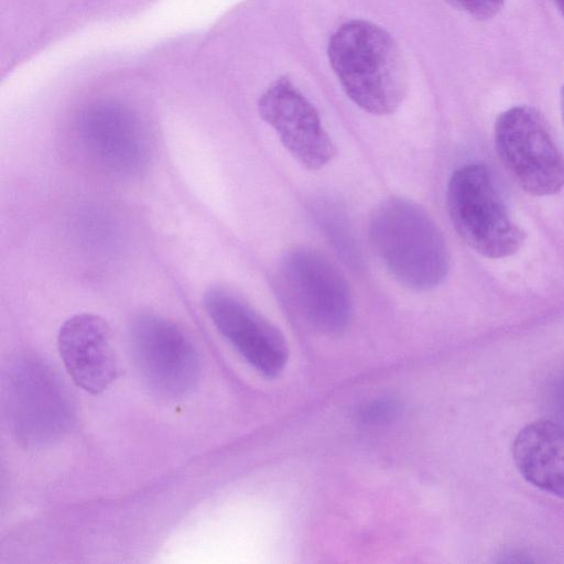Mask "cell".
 Instances as JSON below:
<instances>
[{
	"label": "cell",
	"mask_w": 564,
	"mask_h": 564,
	"mask_svg": "<svg viewBox=\"0 0 564 564\" xmlns=\"http://www.w3.org/2000/svg\"><path fill=\"white\" fill-rule=\"evenodd\" d=\"M64 366L73 381L90 393H99L116 379L118 368L107 322L91 313L64 322L57 336Z\"/></svg>",
	"instance_id": "obj_11"
},
{
	"label": "cell",
	"mask_w": 564,
	"mask_h": 564,
	"mask_svg": "<svg viewBox=\"0 0 564 564\" xmlns=\"http://www.w3.org/2000/svg\"><path fill=\"white\" fill-rule=\"evenodd\" d=\"M497 153L527 193L550 196L564 187V158L543 116L533 107L514 106L495 122Z\"/></svg>",
	"instance_id": "obj_5"
},
{
	"label": "cell",
	"mask_w": 564,
	"mask_h": 564,
	"mask_svg": "<svg viewBox=\"0 0 564 564\" xmlns=\"http://www.w3.org/2000/svg\"><path fill=\"white\" fill-rule=\"evenodd\" d=\"M327 53L340 85L357 106L373 115H388L399 107L406 69L387 31L368 21H348L332 34Z\"/></svg>",
	"instance_id": "obj_1"
},
{
	"label": "cell",
	"mask_w": 564,
	"mask_h": 564,
	"mask_svg": "<svg viewBox=\"0 0 564 564\" xmlns=\"http://www.w3.org/2000/svg\"><path fill=\"white\" fill-rule=\"evenodd\" d=\"M205 310L217 330L267 378L279 376L289 358L283 334L249 303L228 289L210 288Z\"/></svg>",
	"instance_id": "obj_8"
},
{
	"label": "cell",
	"mask_w": 564,
	"mask_h": 564,
	"mask_svg": "<svg viewBox=\"0 0 564 564\" xmlns=\"http://www.w3.org/2000/svg\"><path fill=\"white\" fill-rule=\"evenodd\" d=\"M318 218L338 251L341 252L347 261L357 262L359 260L358 249L343 215L337 209H329L326 206L318 213Z\"/></svg>",
	"instance_id": "obj_13"
},
{
	"label": "cell",
	"mask_w": 564,
	"mask_h": 564,
	"mask_svg": "<svg viewBox=\"0 0 564 564\" xmlns=\"http://www.w3.org/2000/svg\"><path fill=\"white\" fill-rule=\"evenodd\" d=\"M456 9L485 20L495 17L502 8L505 0H446Z\"/></svg>",
	"instance_id": "obj_16"
},
{
	"label": "cell",
	"mask_w": 564,
	"mask_h": 564,
	"mask_svg": "<svg viewBox=\"0 0 564 564\" xmlns=\"http://www.w3.org/2000/svg\"><path fill=\"white\" fill-rule=\"evenodd\" d=\"M82 149L99 167L116 175H132L145 164L148 141L137 115L116 101L89 105L77 121Z\"/></svg>",
	"instance_id": "obj_9"
},
{
	"label": "cell",
	"mask_w": 564,
	"mask_h": 564,
	"mask_svg": "<svg viewBox=\"0 0 564 564\" xmlns=\"http://www.w3.org/2000/svg\"><path fill=\"white\" fill-rule=\"evenodd\" d=\"M133 366L153 392L177 398L198 382L200 359L189 336L177 324L154 313L133 318L129 327Z\"/></svg>",
	"instance_id": "obj_6"
},
{
	"label": "cell",
	"mask_w": 564,
	"mask_h": 564,
	"mask_svg": "<svg viewBox=\"0 0 564 564\" xmlns=\"http://www.w3.org/2000/svg\"><path fill=\"white\" fill-rule=\"evenodd\" d=\"M400 412V404L394 399L381 398L362 405L358 416L365 424H382L392 421Z\"/></svg>",
	"instance_id": "obj_14"
},
{
	"label": "cell",
	"mask_w": 564,
	"mask_h": 564,
	"mask_svg": "<svg viewBox=\"0 0 564 564\" xmlns=\"http://www.w3.org/2000/svg\"><path fill=\"white\" fill-rule=\"evenodd\" d=\"M279 275L304 319L324 335L341 334L352 317L348 282L337 265L311 247H294L282 257Z\"/></svg>",
	"instance_id": "obj_7"
},
{
	"label": "cell",
	"mask_w": 564,
	"mask_h": 564,
	"mask_svg": "<svg viewBox=\"0 0 564 564\" xmlns=\"http://www.w3.org/2000/svg\"><path fill=\"white\" fill-rule=\"evenodd\" d=\"M7 410L13 434L30 447L61 440L74 421L66 387L54 369L34 357L19 358L10 367Z\"/></svg>",
	"instance_id": "obj_4"
},
{
	"label": "cell",
	"mask_w": 564,
	"mask_h": 564,
	"mask_svg": "<svg viewBox=\"0 0 564 564\" xmlns=\"http://www.w3.org/2000/svg\"><path fill=\"white\" fill-rule=\"evenodd\" d=\"M558 8L560 12L564 17V0H553Z\"/></svg>",
	"instance_id": "obj_18"
},
{
	"label": "cell",
	"mask_w": 564,
	"mask_h": 564,
	"mask_svg": "<svg viewBox=\"0 0 564 564\" xmlns=\"http://www.w3.org/2000/svg\"><path fill=\"white\" fill-rule=\"evenodd\" d=\"M368 236L384 268L404 286L429 291L446 278L449 254L445 239L416 203L404 197L382 200L370 216Z\"/></svg>",
	"instance_id": "obj_2"
},
{
	"label": "cell",
	"mask_w": 564,
	"mask_h": 564,
	"mask_svg": "<svg viewBox=\"0 0 564 564\" xmlns=\"http://www.w3.org/2000/svg\"><path fill=\"white\" fill-rule=\"evenodd\" d=\"M561 111H562V118L564 122V85L561 90Z\"/></svg>",
	"instance_id": "obj_17"
},
{
	"label": "cell",
	"mask_w": 564,
	"mask_h": 564,
	"mask_svg": "<svg viewBox=\"0 0 564 564\" xmlns=\"http://www.w3.org/2000/svg\"><path fill=\"white\" fill-rule=\"evenodd\" d=\"M446 202L456 232L477 253L501 259L520 249L524 234L510 216L487 165L470 163L455 170L447 184Z\"/></svg>",
	"instance_id": "obj_3"
},
{
	"label": "cell",
	"mask_w": 564,
	"mask_h": 564,
	"mask_svg": "<svg viewBox=\"0 0 564 564\" xmlns=\"http://www.w3.org/2000/svg\"><path fill=\"white\" fill-rule=\"evenodd\" d=\"M514 464L536 488L564 499V430L541 419L525 425L512 444Z\"/></svg>",
	"instance_id": "obj_12"
},
{
	"label": "cell",
	"mask_w": 564,
	"mask_h": 564,
	"mask_svg": "<svg viewBox=\"0 0 564 564\" xmlns=\"http://www.w3.org/2000/svg\"><path fill=\"white\" fill-rule=\"evenodd\" d=\"M258 110L303 167L317 171L336 155L317 110L288 78L275 80L262 94Z\"/></svg>",
	"instance_id": "obj_10"
},
{
	"label": "cell",
	"mask_w": 564,
	"mask_h": 564,
	"mask_svg": "<svg viewBox=\"0 0 564 564\" xmlns=\"http://www.w3.org/2000/svg\"><path fill=\"white\" fill-rule=\"evenodd\" d=\"M549 419L564 430V371L550 386L546 397Z\"/></svg>",
	"instance_id": "obj_15"
}]
</instances>
